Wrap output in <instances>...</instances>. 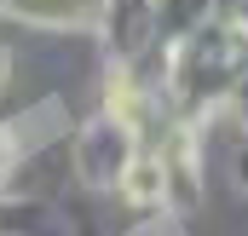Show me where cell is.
I'll use <instances>...</instances> for the list:
<instances>
[{"label":"cell","mask_w":248,"mask_h":236,"mask_svg":"<svg viewBox=\"0 0 248 236\" xmlns=\"http://www.w3.org/2000/svg\"><path fill=\"white\" fill-rule=\"evenodd\" d=\"M12 6L41 23H93V12H98V0H12Z\"/></svg>","instance_id":"cell-1"},{"label":"cell","mask_w":248,"mask_h":236,"mask_svg":"<svg viewBox=\"0 0 248 236\" xmlns=\"http://www.w3.org/2000/svg\"><path fill=\"white\" fill-rule=\"evenodd\" d=\"M156 184H162V173L144 162V167H133V173H127V196H133V202H150V196H156Z\"/></svg>","instance_id":"cell-2"},{"label":"cell","mask_w":248,"mask_h":236,"mask_svg":"<svg viewBox=\"0 0 248 236\" xmlns=\"http://www.w3.org/2000/svg\"><path fill=\"white\" fill-rule=\"evenodd\" d=\"M0 75H6V52H0Z\"/></svg>","instance_id":"cell-3"}]
</instances>
